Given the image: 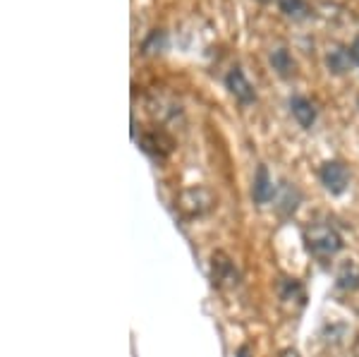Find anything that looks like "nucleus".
Returning <instances> with one entry per match:
<instances>
[{"mask_svg":"<svg viewBox=\"0 0 359 357\" xmlns=\"http://www.w3.org/2000/svg\"><path fill=\"white\" fill-rule=\"evenodd\" d=\"M306 247L316 259H331L343 250V240L335 233V228L326 223H316V226L306 228Z\"/></svg>","mask_w":359,"mask_h":357,"instance_id":"1","label":"nucleus"},{"mask_svg":"<svg viewBox=\"0 0 359 357\" xmlns=\"http://www.w3.org/2000/svg\"><path fill=\"white\" fill-rule=\"evenodd\" d=\"M177 206L184 216H204L213 206V194L206 187H189L180 194Z\"/></svg>","mask_w":359,"mask_h":357,"instance_id":"2","label":"nucleus"},{"mask_svg":"<svg viewBox=\"0 0 359 357\" xmlns=\"http://www.w3.org/2000/svg\"><path fill=\"white\" fill-rule=\"evenodd\" d=\"M318 177H321L323 187L331 194H343L347 189V182H350V173L340 161H328V163L321 166L318 170Z\"/></svg>","mask_w":359,"mask_h":357,"instance_id":"3","label":"nucleus"},{"mask_svg":"<svg viewBox=\"0 0 359 357\" xmlns=\"http://www.w3.org/2000/svg\"><path fill=\"white\" fill-rule=\"evenodd\" d=\"M225 86H228L230 94H233L240 103H254V101H257L254 86L249 84V79L245 77V72H242L240 67H233V70L225 74Z\"/></svg>","mask_w":359,"mask_h":357,"instance_id":"4","label":"nucleus"},{"mask_svg":"<svg viewBox=\"0 0 359 357\" xmlns=\"http://www.w3.org/2000/svg\"><path fill=\"white\" fill-rule=\"evenodd\" d=\"M211 269H213V283L216 285H233L237 283V271L228 257L223 252H216L211 259Z\"/></svg>","mask_w":359,"mask_h":357,"instance_id":"5","label":"nucleus"},{"mask_svg":"<svg viewBox=\"0 0 359 357\" xmlns=\"http://www.w3.org/2000/svg\"><path fill=\"white\" fill-rule=\"evenodd\" d=\"M252 194H254V201H257V204H269V201L273 199L276 187H273V180H271L269 168H266V166H259L257 177H254Z\"/></svg>","mask_w":359,"mask_h":357,"instance_id":"6","label":"nucleus"},{"mask_svg":"<svg viewBox=\"0 0 359 357\" xmlns=\"http://www.w3.org/2000/svg\"><path fill=\"white\" fill-rule=\"evenodd\" d=\"M290 111L294 115V120H297V123L302 125V128H306V130L316 123L314 103H311L309 99H304V96H292V99H290Z\"/></svg>","mask_w":359,"mask_h":357,"instance_id":"7","label":"nucleus"},{"mask_svg":"<svg viewBox=\"0 0 359 357\" xmlns=\"http://www.w3.org/2000/svg\"><path fill=\"white\" fill-rule=\"evenodd\" d=\"M335 283L343 290H357L359 288V262L355 259H345L340 262L338 274H335Z\"/></svg>","mask_w":359,"mask_h":357,"instance_id":"8","label":"nucleus"},{"mask_svg":"<svg viewBox=\"0 0 359 357\" xmlns=\"http://www.w3.org/2000/svg\"><path fill=\"white\" fill-rule=\"evenodd\" d=\"M142 147H144V151L154 154V156H165V154H170L172 142L168 140L163 132H147V135L142 137Z\"/></svg>","mask_w":359,"mask_h":357,"instance_id":"9","label":"nucleus"},{"mask_svg":"<svg viewBox=\"0 0 359 357\" xmlns=\"http://www.w3.org/2000/svg\"><path fill=\"white\" fill-rule=\"evenodd\" d=\"M271 65H273V70L280 74V77H292L294 74V60L285 48H276L273 53H271Z\"/></svg>","mask_w":359,"mask_h":357,"instance_id":"10","label":"nucleus"},{"mask_svg":"<svg viewBox=\"0 0 359 357\" xmlns=\"http://www.w3.org/2000/svg\"><path fill=\"white\" fill-rule=\"evenodd\" d=\"M352 55H350V50H343V48H338V50H331L326 58V65L331 67V70L335 74H343L350 70V65H352Z\"/></svg>","mask_w":359,"mask_h":357,"instance_id":"11","label":"nucleus"},{"mask_svg":"<svg viewBox=\"0 0 359 357\" xmlns=\"http://www.w3.org/2000/svg\"><path fill=\"white\" fill-rule=\"evenodd\" d=\"M278 8L287 17H292V20H304V17H309V8H306L304 0H278Z\"/></svg>","mask_w":359,"mask_h":357,"instance_id":"12","label":"nucleus"},{"mask_svg":"<svg viewBox=\"0 0 359 357\" xmlns=\"http://www.w3.org/2000/svg\"><path fill=\"white\" fill-rule=\"evenodd\" d=\"M350 55H352V60H355V65H359V36L355 39V43H352Z\"/></svg>","mask_w":359,"mask_h":357,"instance_id":"13","label":"nucleus"},{"mask_svg":"<svg viewBox=\"0 0 359 357\" xmlns=\"http://www.w3.org/2000/svg\"><path fill=\"white\" fill-rule=\"evenodd\" d=\"M280 357H299V353H297V350H292V348H285L280 353Z\"/></svg>","mask_w":359,"mask_h":357,"instance_id":"14","label":"nucleus"},{"mask_svg":"<svg viewBox=\"0 0 359 357\" xmlns=\"http://www.w3.org/2000/svg\"><path fill=\"white\" fill-rule=\"evenodd\" d=\"M357 103H359V99H357Z\"/></svg>","mask_w":359,"mask_h":357,"instance_id":"15","label":"nucleus"}]
</instances>
